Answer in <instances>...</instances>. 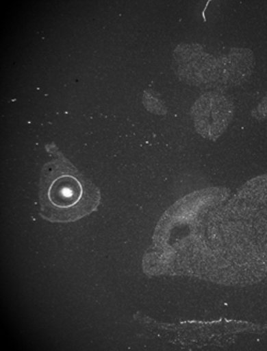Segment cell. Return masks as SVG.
<instances>
[{
    "instance_id": "obj_1",
    "label": "cell",
    "mask_w": 267,
    "mask_h": 351,
    "mask_svg": "<svg viewBox=\"0 0 267 351\" xmlns=\"http://www.w3.org/2000/svg\"><path fill=\"white\" fill-rule=\"evenodd\" d=\"M100 191L64 156L44 165L39 183L40 215L51 222H74L97 209Z\"/></svg>"
},
{
    "instance_id": "obj_3",
    "label": "cell",
    "mask_w": 267,
    "mask_h": 351,
    "mask_svg": "<svg viewBox=\"0 0 267 351\" xmlns=\"http://www.w3.org/2000/svg\"><path fill=\"white\" fill-rule=\"evenodd\" d=\"M253 117L257 118L259 120H264L267 118V93L264 95V98L262 99L257 108H255L253 112Z\"/></svg>"
},
{
    "instance_id": "obj_2",
    "label": "cell",
    "mask_w": 267,
    "mask_h": 351,
    "mask_svg": "<svg viewBox=\"0 0 267 351\" xmlns=\"http://www.w3.org/2000/svg\"><path fill=\"white\" fill-rule=\"evenodd\" d=\"M232 114V105L225 97L209 95L202 97L194 105V118L198 130L212 132V134H220L226 129Z\"/></svg>"
}]
</instances>
